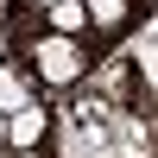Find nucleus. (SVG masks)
I'll return each mask as SVG.
<instances>
[{
	"mask_svg": "<svg viewBox=\"0 0 158 158\" xmlns=\"http://www.w3.org/2000/svg\"><path fill=\"white\" fill-rule=\"evenodd\" d=\"M89 63H95L89 38H57V32H38L32 44L19 51V70H32L38 82H51V89H70L76 76H89Z\"/></svg>",
	"mask_w": 158,
	"mask_h": 158,
	"instance_id": "nucleus-1",
	"label": "nucleus"
},
{
	"mask_svg": "<svg viewBox=\"0 0 158 158\" xmlns=\"http://www.w3.org/2000/svg\"><path fill=\"white\" fill-rule=\"evenodd\" d=\"M44 133H51V114L38 108V101H25V108H13V114H6V146L32 152V146H44Z\"/></svg>",
	"mask_w": 158,
	"mask_h": 158,
	"instance_id": "nucleus-2",
	"label": "nucleus"
},
{
	"mask_svg": "<svg viewBox=\"0 0 158 158\" xmlns=\"http://www.w3.org/2000/svg\"><path fill=\"white\" fill-rule=\"evenodd\" d=\"M44 32H57V38H89V6H82V0L44 6Z\"/></svg>",
	"mask_w": 158,
	"mask_h": 158,
	"instance_id": "nucleus-3",
	"label": "nucleus"
},
{
	"mask_svg": "<svg viewBox=\"0 0 158 158\" xmlns=\"http://www.w3.org/2000/svg\"><path fill=\"white\" fill-rule=\"evenodd\" d=\"M82 6H89V32H101V38L127 32V19H133V6H127V0H82Z\"/></svg>",
	"mask_w": 158,
	"mask_h": 158,
	"instance_id": "nucleus-4",
	"label": "nucleus"
},
{
	"mask_svg": "<svg viewBox=\"0 0 158 158\" xmlns=\"http://www.w3.org/2000/svg\"><path fill=\"white\" fill-rule=\"evenodd\" d=\"M25 101H38V95L25 89V76H19V63H0V114H13V108H25Z\"/></svg>",
	"mask_w": 158,
	"mask_h": 158,
	"instance_id": "nucleus-5",
	"label": "nucleus"
},
{
	"mask_svg": "<svg viewBox=\"0 0 158 158\" xmlns=\"http://www.w3.org/2000/svg\"><path fill=\"white\" fill-rule=\"evenodd\" d=\"M0 139H6V114H0Z\"/></svg>",
	"mask_w": 158,
	"mask_h": 158,
	"instance_id": "nucleus-6",
	"label": "nucleus"
},
{
	"mask_svg": "<svg viewBox=\"0 0 158 158\" xmlns=\"http://www.w3.org/2000/svg\"><path fill=\"white\" fill-rule=\"evenodd\" d=\"M44 6H57V0H38V13H44Z\"/></svg>",
	"mask_w": 158,
	"mask_h": 158,
	"instance_id": "nucleus-7",
	"label": "nucleus"
}]
</instances>
